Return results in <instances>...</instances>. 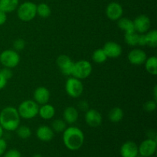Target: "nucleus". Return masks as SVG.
Returning a JSON list of instances; mask_svg holds the SVG:
<instances>
[{"mask_svg":"<svg viewBox=\"0 0 157 157\" xmlns=\"http://www.w3.org/2000/svg\"><path fill=\"white\" fill-rule=\"evenodd\" d=\"M63 143L68 150L75 151L81 148L84 142V135L81 129L76 127H67L63 132Z\"/></svg>","mask_w":157,"mask_h":157,"instance_id":"f257e3e1","label":"nucleus"},{"mask_svg":"<svg viewBox=\"0 0 157 157\" xmlns=\"http://www.w3.org/2000/svg\"><path fill=\"white\" fill-rule=\"evenodd\" d=\"M18 110L14 107H6L0 112V125L3 130L15 131L20 124Z\"/></svg>","mask_w":157,"mask_h":157,"instance_id":"f03ea898","label":"nucleus"},{"mask_svg":"<svg viewBox=\"0 0 157 157\" xmlns=\"http://www.w3.org/2000/svg\"><path fill=\"white\" fill-rule=\"evenodd\" d=\"M20 117L24 119H32L38 114L39 106L32 100H26L21 102L18 107Z\"/></svg>","mask_w":157,"mask_h":157,"instance_id":"7ed1b4c3","label":"nucleus"},{"mask_svg":"<svg viewBox=\"0 0 157 157\" xmlns=\"http://www.w3.org/2000/svg\"><path fill=\"white\" fill-rule=\"evenodd\" d=\"M37 5L32 2H25L17 8V15L18 18L23 21H29L37 15Z\"/></svg>","mask_w":157,"mask_h":157,"instance_id":"20e7f679","label":"nucleus"},{"mask_svg":"<svg viewBox=\"0 0 157 157\" xmlns=\"http://www.w3.org/2000/svg\"><path fill=\"white\" fill-rule=\"evenodd\" d=\"M92 72L91 64L86 60H81L74 63L71 75L79 80L85 79Z\"/></svg>","mask_w":157,"mask_h":157,"instance_id":"39448f33","label":"nucleus"},{"mask_svg":"<svg viewBox=\"0 0 157 157\" xmlns=\"http://www.w3.org/2000/svg\"><path fill=\"white\" fill-rule=\"evenodd\" d=\"M20 61V56L14 50H5L0 54V62L5 67L13 68Z\"/></svg>","mask_w":157,"mask_h":157,"instance_id":"423d86ee","label":"nucleus"},{"mask_svg":"<svg viewBox=\"0 0 157 157\" xmlns=\"http://www.w3.org/2000/svg\"><path fill=\"white\" fill-rule=\"evenodd\" d=\"M65 90L69 96L73 98H77L82 94L84 91V86L81 80L73 77L68 78L66 81Z\"/></svg>","mask_w":157,"mask_h":157,"instance_id":"0eeeda50","label":"nucleus"},{"mask_svg":"<svg viewBox=\"0 0 157 157\" xmlns=\"http://www.w3.org/2000/svg\"><path fill=\"white\" fill-rule=\"evenodd\" d=\"M139 154L143 157L153 156L156 151V140L154 139L145 140L138 147Z\"/></svg>","mask_w":157,"mask_h":157,"instance_id":"6e6552de","label":"nucleus"},{"mask_svg":"<svg viewBox=\"0 0 157 157\" xmlns=\"http://www.w3.org/2000/svg\"><path fill=\"white\" fill-rule=\"evenodd\" d=\"M74 61L71 59L70 57L65 55H61L57 58V64L60 68L63 75L70 76L72 74L74 67Z\"/></svg>","mask_w":157,"mask_h":157,"instance_id":"1a4fd4ad","label":"nucleus"},{"mask_svg":"<svg viewBox=\"0 0 157 157\" xmlns=\"http://www.w3.org/2000/svg\"><path fill=\"white\" fill-rule=\"evenodd\" d=\"M133 21L135 32L140 34H144L148 32L150 29L151 22L148 16L145 15H140L136 17Z\"/></svg>","mask_w":157,"mask_h":157,"instance_id":"9d476101","label":"nucleus"},{"mask_svg":"<svg viewBox=\"0 0 157 157\" xmlns=\"http://www.w3.org/2000/svg\"><path fill=\"white\" fill-rule=\"evenodd\" d=\"M124 10L120 3L113 2L108 4L106 8V15L109 19L112 21H117L122 17Z\"/></svg>","mask_w":157,"mask_h":157,"instance_id":"9b49d317","label":"nucleus"},{"mask_svg":"<svg viewBox=\"0 0 157 157\" xmlns=\"http://www.w3.org/2000/svg\"><path fill=\"white\" fill-rule=\"evenodd\" d=\"M85 121L91 127H98L102 123V116L101 113L94 109H89L85 114Z\"/></svg>","mask_w":157,"mask_h":157,"instance_id":"f8f14e48","label":"nucleus"},{"mask_svg":"<svg viewBox=\"0 0 157 157\" xmlns=\"http://www.w3.org/2000/svg\"><path fill=\"white\" fill-rule=\"evenodd\" d=\"M147 58L146 52L139 48L133 49L128 54L129 61L134 65H140V64H144Z\"/></svg>","mask_w":157,"mask_h":157,"instance_id":"ddd939ff","label":"nucleus"},{"mask_svg":"<svg viewBox=\"0 0 157 157\" xmlns=\"http://www.w3.org/2000/svg\"><path fill=\"white\" fill-rule=\"evenodd\" d=\"M103 50L107 55V58H118L122 54V48L118 43L114 41H107L105 43Z\"/></svg>","mask_w":157,"mask_h":157,"instance_id":"4468645a","label":"nucleus"},{"mask_svg":"<svg viewBox=\"0 0 157 157\" xmlns=\"http://www.w3.org/2000/svg\"><path fill=\"white\" fill-rule=\"evenodd\" d=\"M121 155L122 157H137L139 155L137 145L133 141H127L121 146Z\"/></svg>","mask_w":157,"mask_h":157,"instance_id":"2eb2a0df","label":"nucleus"},{"mask_svg":"<svg viewBox=\"0 0 157 157\" xmlns=\"http://www.w3.org/2000/svg\"><path fill=\"white\" fill-rule=\"evenodd\" d=\"M34 99L38 104L43 105L48 102L50 99V92L44 87H39L34 92Z\"/></svg>","mask_w":157,"mask_h":157,"instance_id":"dca6fc26","label":"nucleus"},{"mask_svg":"<svg viewBox=\"0 0 157 157\" xmlns=\"http://www.w3.org/2000/svg\"><path fill=\"white\" fill-rule=\"evenodd\" d=\"M36 136L38 140L43 142H49L53 139L55 133L52 127L46 125L40 126L36 131Z\"/></svg>","mask_w":157,"mask_h":157,"instance_id":"f3484780","label":"nucleus"},{"mask_svg":"<svg viewBox=\"0 0 157 157\" xmlns=\"http://www.w3.org/2000/svg\"><path fill=\"white\" fill-rule=\"evenodd\" d=\"M64 121L67 124H72L76 122L78 119V111L75 107H67L63 113Z\"/></svg>","mask_w":157,"mask_h":157,"instance_id":"a211bd4d","label":"nucleus"},{"mask_svg":"<svg viewBox=\"0 0 157 157\" xmlns=\"http://www.w3.org/2000/svg\"><path fill=\"white\" fill-rule=\"evenodd\" d=\"M38 114L42 119L44 120H50L53 118L55 114V109L51 104H47L41 105L38 110Z\"/></svg>","mask_w":157,"mask_h":157,"instance_id":"6ab92c4d","label":"nucleus"},{"mask_svg":"<svg viewBox=\"0 0 157 157\" xmlns=\"http://www.w3.org/2000/svg\"><path fill=\"white\" fill-rule=\"evenodd\" d=\"M117 25L121 30L125 32V34L132 33V32H135L133 21L127 18H122L121 17L120 19H118Z\"/></svg>","mask_w":157,"mask_h":157,"instance_id":"aec40b11","label":"nucleus"},{"mask_svg":"<svg viewBox=\"0 0 157 157\" xmlns=\"http://www.w3.org/2000/svg\"><path fill=\"white\" fill-rule=\"evenodd\" d=\"M18 0H0V10L6 13L15 11L18 6Z\"/></svg>","mask_w":157,"mask_h":157,"instance_id":"412c9836","label":"nucleus"},{"mask_svg":"<svg viewBox=\"0 0 157 157\" xmlns=\"http://www.w3.org/2000/svg\"><path fill=\"white\" fill-rule=\"evenodd\" d=\"M145 67L147 72L152 75H157V58L152 56L147 58L145 61Z\"/></svg>","mask_w":157,"mask_h":157,"instance_id":"4be33fe9","label":"nucleus"},{"mask_svg":"<svg viewBox=\"0 0 157 157\" xmlns=\"http://www.w3.org/2000/svg\"><path fill=\"white\" fill-rule=\"evenodd\" d=\"M109 119L113 123H118L122 121L124 117V111L121 107H113L109 112Z\"/></svg>","mask_w":157,"mask_h":157,"instance_id":"5701e85b","label":"nucleus"},{"mask_svg":"<svg viewBox=\"0 0 157 157\" xmlns=\"http://www.w3.org/2000/svg\"><path fill=\"white\" fill-rule=\"evenodd\" d=\"M36 12L37 15H39L40 17L43 18H48L52 13V10L49 6L46 3H40L36 7Z\"/></svg>","mask_w":157,"mask_h":157,"instance_id":"b1692460","label":"nucleus"},{"mask_svg":"<svg viewBox=\"0 0 157 157\" xmlns=\"http://www.w3.org/2000/svg\"><path fill=\"white\" fill-rule=\"evenodd\" d=\"M146 41L147 45L151 48H156L157 46V31L153 30L148 31L147 34H145Z\"/></svg>","mask_w":157,"mask_h":157,"instance_id":"393cba45","label":"nucleus"},{"mask_svg":"<svg viewBox=\"0 0 157 157\" xmlns=\"http://www.w3.org/2000/svg\"><path fill=\"white\" fill-rule=\"evenodd\" d=\"M92 58H93L94 62L101 64V63L105 62L106 60L107 59V56L105 52H104V51L103 50V48H98L94 52Z\"/></svg>","mask_w":157,"mask_h":157,"instance_id":"a878e982","label":"nucleus"},{"mask_svg":"<svg viewBox=\"0 0 157 157\" xmlns=\"http://www.w3.org/2000/svg\"><path fill=\"white\" fill-rule=\"evenodd\" d=\"M15 130H16V133L18 137L22 140L28 139L32 135V130L27 126H18V127Z\"/></svg>","mask_w":157,"mask_h":157,"instance_id":"bb28decb","label":"nucleus"},{"mask_svg":"<svg viewBox=\"0 0 157 157\" xmlns=\"http://www.w3.org/2000/svg\"><path fill=\"white\" fill-rule=\"evenodd\" d=\"M138 38H139V34L136 32L125 34V35H124L125 42L130 46L138 45Z\"/></svg>","mask_w":157,"mask_h":157,"instance_id":"cd10ccee","label":"nucleus"},{"mask_svg":"<svg viewBox=\"0 0 157 157\" xmlns=\"http://www.w3.org/2000/svg\"><path fill=\"white\" fill-rule=\"evenodd\" d=\"M66 128H67V125L64 120H55L52 124V129L53 130V131L58 132V133L64 132Z\"/></svg>","mask_w":157,"mask_h":157,"instance_id":"c85d7f7f","label":"nucleus"},{"mask_svg":"<svg viewBox=\"0 0 157 157\" xmlns=\"http://www.w3.org/2000/svg\"><path fill=\"white\" fill-rule=\"evenodd\" d=\"M144 108L146 111L153 112L156 108V101H148L144 104Z\"/></svg>","mask_w":157,"mask_h":157,"instance_id":"c756f323","label":"nucleus"},{"mask_svg":"<svg viewBox=\"0 0 157 157\" xmlns=\"http://www.w3.org/2000/svg\"><path fill=\"white\" fill-rule=\"evenodd\" d=\"M13 47L16 51L23 50L25 48V42L21 38H18V39L14 41Z\"/></svg>","mask_w":157,"mask_h":157,"instance_id":"7c9ffc66","label":"nucleus"},{"mask_svg":"<svg viewBox=\"0 0 157 157\" xmlns=\"http://www.w3.org/2000/svg\"><path fill=\"white\" fill-rule=\"evenodd\" d=\"M0 73L3 75V77L7 81L10 80L12 77V71L11 70V68H9V67H4L2 70H0Z\"/></svg>","mask_w":157,"mask_h":157,"instance_id":"2f4dec72","label":"nucleus"},{"mask_svg":"<svg viewBox=\"0 0 157 157\" xmlns=\"http://www.w3.org/2000/svg\"><path fill=\"white\" fill-rule=\"evenodd\" d=\"M4 157H21V153L18 150L15 149H12L5 153Z\"/></svg>","mask_w":157,"mask_h":157,"instance_id":"473e14b6","label":"nucleus"},{"mask_svg":"<svg viewBox=\"0 0 157 157\" xmlns=\"http://www.w3.org/2000/svg\"><path fill=\"white\" fill-rule=\"evenodd\" d=\"M6 148H7L6 141L2 138H0V156H2L6 153Z\"/></svg>","mask_w":157,"mask_h":157,"instance_id":"72a5a7b5","label":"nucleus"},{"mask_svg":"<svg viewBox=\"0 0 157 157\" xmlns=\"http://www.w3.org/2000/svg\"><path fill=\"white\" fill-rule=\"evenodd\" d=\"M138 45L140 46L147 45L145 34H140L139 35V38H138Z\"/></svg>","mask_w":157,"mask_h":157,"instance_id":"f704fd0d","label":"nucleus"},{"mask_svg":"<svg viewBox=\"0 0 157 157\" xmlns=\"http://www.w3.org/2000/svg\"><path fill=\"white\" fill-rule=\"evenodd\" d=\"M78 107L79 109H81V110H84V111H87V110H89V105L87 104V101H82L79 103L78 104Z\"/></svg>","mask_w":157,"mask_h":157,"instance_id":"c9c22d12","label":"nucleus"},{"mask_svg":"<svg viewBox=\"0 0 157 157\" xmlns=\"http://www.w3.org/2000/svg\"><path fill=\"white\" fill-rule=\"evenodd\" d=\"M6 20H7V15L6 13L3 11L0 10V25H2L6 23Z\"/></svg>","mask_w":157,"mask_h":157,"instance_id":"e433bc0d","label":"nucleus"},{"mask_svg":"<svg viewBox=\"0 0 157 157\" xmlns=\"http://www.w3.org/2000/svg\"><path fill=\"white\" fill-rule=\"evenodd\" d=\"M8 81L6 79V78L3 77V75L0 73V90L4 88L6 86V84H7Z\"/></svg>","mask_w":157,"mask_h":157,"instance_id":"4c0bfd02","label":"nucleus"},{"mask_svg":"<svg viewBox=\"0 0 157 157\" xmlns=\"http://www.w3.org/2000/svg\"><path fill=\"white\" fill-rule=\"evenodd\" d=\"M153 92H154V99H155V101H156V97H157V94H156V92H157V87H156V86H155L154 90H153Z\"/></svg>","mask_w":157,"mask_h":157,"instance_id":"58836bf2","label":"nucleus"},{"mask_svg":"<svg viewBox=\"0 0 157 157\" xmlns=\"http://www.w3.org/2000/svg\"><path fill=\"white\" fill-rule=\"evenodd\" d=\"M2 135H3V128L1 127V125H0V138L2 137Z\"/></svg>","mask_w":157,"mask_h":157,"instance_id":"ea45409f","label":"nucleus"},{"mask_svg":"<svg viewBox=\"0 0 157 157\" xmlns=\"http://www.w3.org/2000/svg\"><path fill=\"white\" fill-rule=\"evenodd\" d=\"M32 157H43V156H41V154H39V153H36V154L33 155V156Z\"/></svg>","mask_w":157,"mask_h":157,"instance_id":"a19ab883","label":"nucleus"},{"mask_svg":"<svg viewBox=\"0 0 157 157\" xmlns=\"http://www.w3.org/2000/svg\"><path fill=\"white\" fill-rule=\"evenodd\" d=\"M150 157H154V156H150Z\"/></svg>","mask_w":157,"mask_h":157,"instance_id":"79ce46f5","label":"nucleus"}]
</instances>
